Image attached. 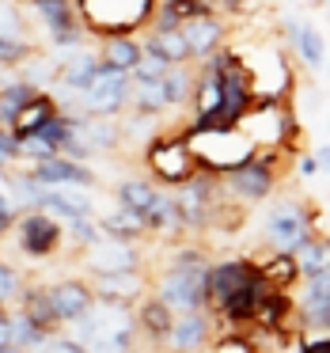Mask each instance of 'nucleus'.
I'll return each mask as SVG.
<instances>
[{"label":"nucleus","instance_id":"f257e3e1","mask_svg":"<svg viewBox=\"0 0 330 353\" xmlns=\"http://www.w3.org/2000/svg\"><path fill=\"white\" fill-rule=\"evenodd\" d=\"M209 266H213V259H209L205 247L175 243L167 262H163V270L152 274V292L175 315L209 312Z\"/></svg>","mask_w":330,"mask_h":353},{"label":"nucleus","instance_id":"f03ea898","mask_svg":"<svg viewBox=\"0 0 330 353\" xmlns=\"http://www.w3.org/2000/svg\"><path fill=\"white\" fill-rule=\"evenodd\" d=\"M156 4L160 0H76V12L87 39H110L148 31Z\"/></svg>","mask_w":330,"mask_h":353},{"label":"nucleus","instance_id":"7ed1b4c3","mask_svg":"<svg viewBox=\"0 0 330 353\" xmlns=\"http://www.w3.org/2000/svg\"><path fill=\"white\" fill-rule=\"evenodd\" d=\"M183 133H186V145H190L198 168L213 171V175H228V171L243 168L258 152L239 125H231V130H183Z\"/></svg>","mask_w":330,"mask_h":353},{"label":"nucleus","instance_id":"20e7f679","mask_svg":"<svg viewBox=\"0 0 330 353\" xmlns=\"http://www.w3.org/2000/svg\"><path fill=\"white\" fill-rule=\"evenodd\" d=\"M145 168L152 175V183L163 186V190H175L201 171L190 145H186V133H156L145 145Z\"/></svg>","mask_w":330,"mask_h":353},{"label":"nucleus","instance_id":"39448f33","mask_svg":"<svg viewBox=\"0 0 330 353\" xmlns=\"http://www.w3.org/2000/svg\"><path fill=\"white\" fill-rule=\"evenodd\" d=\"M262 236H266L269 251L292 254L300 243H307L315 236V216L296 198H274L266 216H262Z\"/></svg>","mask_w":330,"mask_h":353},{"label":"nucleus","instance_id":"423d86ee","mask_svg":"<svg viewBox=\"0 0 330 353\" xmlns=\"http://www.w3.org/2000/svg\"><path fill=\"white\" fill-rule=\"evenodd\" d=\"M239 130L251 137L258 152H285L289 137L296 133V122H292V110L285 107V99H258L239 118Z\"/></svg>","mask_w":330,"mask_h":353},{"label":"nucleus","instance_id":"0eeeda50","mask_svg":"<svg viewBox=\"0 0 330 353\" xmlns=\"http://www.w3.org/2000/svg\"><path fill=\"white\" fill-rule=\"evenodd\" d=\"M27 12L39 19L42 34L54 54L61 50H76V46H87V31L80 23V12H76V0H27Z\"/></svg>","mask_w":330,"mask_h":353},{"label":"nucleus","instance_id":"6e6552de","mask_svg":"<svg viewBox=\"0 0 330 353\" xmlns=\"http://www.w3.org/2000/svg\"><path fill=\"white\" fill-rule=\"evenodd\" d=\"M12 239H16V251L31 262L54 259L69 243L65 239V224L57 216H50L46 209H27V213H19L16 228H12Z\"/></svg>","mask_w":330,"mask_h":353},{"label":"nucleus","instance_id":"1a4fd4ad","mask_svg":"<svg viewBox=\"0 0 330 353\" xmlns=\"http://www.w3.org/2000/svg\"><path fill=\"white\" fill-rule=\"evenodd\" d=\"M130 88H133L130 72H118L103 65L99 77L76 95V107H80V114H92V118H122L130 110Z\"/></svg>","mask_w":330,"mask_h":353},{"label":"nucleus","instance_id":"9d476101","mask_svg":"<svg viewBox=\"0 0 330 353\" xmlns=\"http://www.w3.org/2000/svg\"><path fill=\"white\" fill-rule=\"evenodd\" d=\"M220 183L239 205H258L277 190V152H254L243 168L220 175Z\"/></svg>","mask_w":330,"mask_h":353},{"label":"nucleus","instance_id":"9b49d317","mask_svg":"<svg viewBox=\"0 0 330 353\" xmlns=\"http://www.w3.org/2000/svg\"><path fill=\"white\" fill-rule=\"evenodd\" d=\"M46 296H50V307H54L57 323L72 327L76 319H84L95 304V292H92V281L84 274H72V277H57V281H46Z\"/></svg>","mask_w":330,"mask_h":353},{"label":"nucleus","instance_id":"f8f14e48","mask_svg":"<svg viewBox=\"0 0 330 353\" xmlns=\"http://www.w3.org/2000/svg\"><path fill=\"white\" fill-rule=\"evenodd\" d=\"M80 266H84V274L145 270V251H141V243H130V239H110V236H103L95 247L80 251Z\"/></svg>","mask_w":330,"mask_h":353},{"label":"nucleus","instance_id":"ddd939ff","mask_svg":"<svg viewBox=\"0 0 330 353\" xmlns=\"http://www.w3.org/2000/svg\"><path fill=\"white\" fill-rule=\"evenodd\" d=\"M262 270L254 259H220L209 266V312L224 307L239 289H247L251 281H258Z\"/></svg>","mask_w":330,"mask_h":353},{"label":"nucleus","instance_id":"4468645a","mask_svg":"<svg viewBox=\"0 0 330 353\" xmlns=\"http://www.w3.org/2000/svg\"><path fill=\"white\" fill-rule=\"evenodd\" d=\"M54 54V50H50ZM57 57V84L50 92H65V95H80L95 77H99L103 61H99V50L92 46H76V50H61Z\"/></svg>","mask_w":330,"mask_h":353},{"label":"nucleus","instance_id":"2eb2a0df","mask_svg":"<svg viewBox=\"0 0 330 353\" xmlns=\"http://www.w3.org/2000/svg\"><path fill=\"white\" fill-rule=\"evenodd\" d=\"M133 319H137L141 350L163 353V345H167V334H171V327H175V312H171V307L163 304L156 292H148V296H141L137 304H133Z\"/></svg>","mask_w":330,"mask_h":353},{"label":"nucleus","instance_id":"dca6fc26","mask_svg":"<svg viewBox=\"0 0 330 353\" xmlns=\"http://www.w3.org/2000/svg\"><path fill=\"white\" fill-rule=\"evenodd\" d=\"M92 281L95 300H107V304H137L141 296L152 292V277L145 270H118V274H84Z\"/></svg>","mask_w":330,"mask_h":353},{"label":"nucleus","instance_id":"f3484780","mask_svg":"<svg viewBox=\"0 0 330 353\" xmlns=\"http://www.w3.org/2000/svg\"><path fill=\"white\" fill-rule=\"evenodd\" d=\"M216 338V315L213 312H183L175 315V327L167 334L163 353H205Z\"/></svg>","mask_w":330,"mask_h":353},{"label":"nucleus","instance_id":"a211bd4d","mask_svg":"<svg viewBox=\"0 0 330 353\" xmlns=\"http://www.w3.org/2000/svg\"><path fill=\"white\" fill-rule=\"evenodd\" d=\"M285 42H289L292 57H296L307 72H319L322 65H327V39H322V31L311 19H300V16L285 19Z\"/></svg>","mask_w":330,"mask_h":353},{"label":"nucleus","instance_id":"6ab92c4d","mask_svg":"<svg viewBox=\"0 0 330 353\" xmlns=\"http://www.w3.org/2000/svg\"><path fill=\"white\" fill-rule=\"evenodd\" d=\"M27 171H31L42 186H84V190H95V186H99L92 163H76V160H69V156H61V152L50 156V160L31 163Z\"/></svg>","mask_w":330,"mask_h":353},{"label":"nucleus","instance_id":"aec40b11","mask_svg":"<svg viewBox=\"0 0 330 353\" xmlns=\"http://www.w3.org/2000/svg\"><path fill=\"white\" fill-rule=\"evenodd\" d=\"M178 31H183L186 46H190V54H194V65L205 61V57H213L216 50L224 46V39H228V23H224V16H216V12L186 19Z\"/></svg>","mask_w":330,"mask_h":353},{"label":"nucleus","instance_id":"412c9836","mask_svg":"<svg viewBox=\"0 0 330 353\" xmlns=\"http://www.w3.org/2000/svg\"><path fill=\"white\" fill-rule=\"evenodd\" d=\"M39 209H46V213L57 216L61 224L80 221V216H99L92 190H84V186H46Z\"/></svg>","mask_w":330,"mask_h":353},{"label":"nucleus","instance_id":"4be33fe9","mask_svg":"<svg viewBox=\"0 0 330 353\" xmlns=\"http://www.w3.org/2000/svg\"><path fill=\"white\" fill-rule=\"evenodd\" d=\"M76 145H84L92 156H107L122 148V122L118 118H92V114H80L76 118Z\"/></svg>","mask_w":330,"mask_h":353},{"label":"nucleus","instance_id":"5701e85b","mask_svg":"<svg viewBox=\"0 0 330 353\" xmlns=\"http://www.w3.org/2000/svg\"><path fill=\"white\" fill-rule=\"evenodd\" d=\"M61 114V107H57L54 92H39L31 103H27L23 110H19V118L12 122V133H16V141H27V137H39L42 125L50 122V118Z\"/></svg>","mask_w":330,"mask_h":353},{"label":"nucleus","instance_id":"b1692460","mask_svg":"<svg viewBox=\"0 0 330 353\" xmlns=\"http://www.w3.org/2000/svg\"><path fill=\"white\" fill-rule=\"evenodd\" d=\"M16 312H23L27 319H34L42 330H50V334H57L61 330V323H57L54 307H50V296H46V281H27L23 292L16 296Z\"/></svg>","mask_w":330,"mask_h":353},{"label":"nucleus","instance_id":"393cba45","mask_svg":"<svg viewBox=\"0 0 330 353\" xmlns=\"http://www.w3.org/2000/svg\"><path fill=\"white\" fill-rule=\"evenodd\" d=\"M145 54L137 34H110V39H99V61L107 69H118V72H133Z\"/></svg>","mask_w":330,"mask_h":353},{"label":"nucleus","instance_id":"a878e982","mask_svg":"<svg viewBox=\"0 0 330 353\" xmlns=\"http://www.w3.org/2000/svg\"><path fill=\"white\" fill-rule=\"evenodd\" d=\"M99 228H103V236L130 239V243H141V239L148 236L145 216L133 213V209H125V205H118V201H114V209H103L99 213Z\"/></svg>","mask_w":330,"mask_h":353},{"label":"nucleus","instance_id":"bb28decb","mask_svg":"<svg viewBox=\"0 0 330 353\" xmlns=\"http://www.w3.org/2000/svg\"><path fill=\"white\" fill-rule=\"evenodd\" d=\"M292 312H296V300L289 296V289H274V285H269L266 296L258 300V312H254L251 327H258V330H281L285 323L292 319Z\"/></svg>","mask_w":330,"mask_h":353},{"label":"nucleus","instance_id":"cd10ccee","mask_svg":"<svg viewBox=\"0 0 330 353\" xmlns=\"http://www.w3.org/2000/svg\"><path fill=\"white\" fill-rule=\"evenodd\" d=\"M34 95H39V88L27 84L19 72H8V77L0 80V125H8L12 130V122L19 118V110H23Z\"/></svg>","mask_w":330,"mask_h":353},{"label":"nucleus","instance_id":"c85d7f7f","mask_svg":"<svg viewBox=\"0 0 330 353\" xmlns=\"http://www.w3.org/2000/svg\"><path fill=\"white\" fill-rule=\"evenodd\" d=\"M141 46L148 50V54H160L167 65H194V54L190 46H186L183 31H145L141 34Z\"/></svg>","mask_w":330,"mask_h":353},{"label":"nucleus","instance_id":"c756f323","mask_svg":"<svg viewBox=\"0 0 330 353\" xmlns=\"http://www.w3.org/2000/svg\"><path fill=\"white\" fill-rule=\"evenodd\" d=\"M160 190H163V186H156L152 179L130 175V179H122V183L114 186V201H118V205H125V209H133V213L145 216L148 209H152V201L160 198Z\"/></svg>","mask_w":330,"mask_h":353},{"label":"nucleus","instance_id":"7c9ffc66","mask_svg":"<svg viewBox=\"0 0 330 353\" xmlns=\"http://www.w3.org/2000/svg\"><path fill=\"white\" fill-rule=\"evenodd\" d=\"M130 110H137V114H167L171 103L167 95H163V80H133L130 88Z\"/></svg>","mask_w":330,"mask_h":353},{"label":"nucleus","instance_id":"2f4dec72","mask_svg":"<svg viewBox=\"0 0 330 353\" xmlns=\"http://www.w3.org/2000/svg\"><path fill=\"white\" fill-rule=\"evenodd\" d=\"M194 80H198V69H194V65H171L167 77H163V95H167L171 107H186V103H190Z\"/></svg>","mask_w":330,"mask_h":353},{"label":"nucleus","instance_id":"473e14b6","mask_svg":"<svg viewBox=\"0 0 330 353\" xmlns=\"http://www.w3.org/2000/svg\"><path fill=\"white\" fill-rule=\"evenodd\" d=\"M50 338H54L50 330H42L34 319H27L23 312H16V307H12V342H16L23 353H39Z\"/></svg>","mask_w":330,"mask_h":353},{"label":"nucleus","instance_id":"72a5a7b5","mask_svg":"<svg viewBox=\"0 0 330 353\" xmlns=\"http://www.w3.org/2000/svg\"><path fill=\"white\" fill-rule=\"evenodd\" d=\"M0 39H27V42H39V39H34L31 19H27V12L19 8L16 0H0Z\"/></svg>","mask_w":330,"mask_h":353},{"label":"nucleus","instance_id":"f704fd0d","mask_svg":"<svg viewBox=\"0 0 330 353\" xmlns=\"http://www.w3.org/2000/svg\"><path fill=\"white\" fill-rule=\"evenodd\" d=\"M258 266H262V277H266L274 289H292V285L300 281V270H296V259H292V254L274 251L266 262H258Z\"/></svg>","mask_w":330,"mask_h":353},{"label":"nucleus","instance_id":"c9c22d12","mask_svg":"<svg viewBox=\"0 0 330 353\" xmlns=\"http://www.w3.org/2000/svg\"><path fill=\"white\" fill-rule=\"evenodd\" d=\"M118 122H122V145H133V141H137V145L145 148L148 141L156 137V133H163V130H160V118H152V114H137V110L122 114Z\"/></svg>","mask_w":330,"mask_h":353},{"label":"nucleus","instance_id":"e433bc0d","mask_svg":"<svg viewBox=\"0 0 330 353\" xmlns=\"http://www.w3.org/2000/svg\"><path fill=\"white\" fill-rule=\"evenodd\" d=\"M65 239H69L76 251H87L103 239V228H99V216H80V221H69L65 224Z\"/></svg>","mask_w":330,"mask_h":353},{"label":"nucleus","instance_id":"4c0bfd02","mask_svg":"<svg viewBox=\"0 0 330 353\" xmlns=\"http://www.w3.org/2000/svg\"><path fill=\"white\" fill-rule=\"evenodd\" d=\"M23 285H27L23 270H19L16 262L0 259V304H4V307H12V304H16V296L23 292Z\"/></svg>","mask_w":330,"mask_h":353},{"label":"nucleus","instance_id":"58836bf2","mask_svg":"<svg viewBox=\"0 0 330 353\" xmlns=\"http://www.w3.org/2000/svg\"><path fill=\"white\" fill-rule=\"evenodd\" d=\"M300 285H304V292H300L296 304H322V300H330V266L300 277Z\"/></svg>","mask_w":330,"mask_h":353},{"label":"nucleus","instance_id":"ea45409f","mask_svg":"<svg viewBox=\"0 0 330 353\" xmlns=\"http://www.w3.org/2000/svg\"><path fill=\"white\" fill-rule=\"evenodd\" d=\"M205 353H258L254 350V338L251 334H239V330H224V334L213 338Z\"/></svg>","mask_w":330,"mask_h":353},{"label":"nucleus","instance_id":"a19ab883","mask_svg":"<svg viewBox=\"0 0 330 353\" xmlns=\"http://www.w3.org/2000/svg\"><path fill=\"white\" fill-rule=\"evenodd\" d=\"M167 69H171V65L163 61L160 54H148V50H145V54H141V61H137V69H133L130 77L133 80H163V77H167Z\"/></svg>","mask_w":330,"mask_h":353},{"label":"nucleus","instance_id":"79ce46f5","mask_svg":"<svg viewBox=\"0 0 330 353\" xmlns=\"http://www.w3.org/2000/svg\"><path fill=\"white\" fill-rule=\"evenodd\" d=\"M16 221H19V205L12 201V194L0 186V239H8V236H12Z\"/></svg>","mask_w":330,"mask_h":353},{"label":"nucleus","instance_id":"37998d69","mask_svg":"<svg viewBox=\"0 0 330 353\" xmlns=\"http://www.w3.org/2000/svg\"><path fill=\"white\" fill-rule=\"evenodd\" d=\"M39 353H87V350H84V345H80L72 334H61V330H57V334L50 338V342L42 345Z\"/></svg>","mask_w":330,"mask_h":353},{"label":"nucleus","instance_id":"c03bdc74","mask_svg":"<svg viewBox=\"0 0 330 353\" xmlns=\"http://www.w3.org/2000/svg\"><path fill=\"white\" fill-rule=\"evenodd\" d=\"M16 152H19V141H16V133H12L8 125H0V156L16 163Z\"/></svg>","mask_w":330,"mask_h":353},{"label":"nucleus","instance_id":"a18cd8bd","mask_svg":"<svg viewBox=\"0 0 330 353\" xmlns=\"http://www.w3.org/2000/svg\"><path fill=\"white\" fill-rule=\"evenodd\" d=\"M296 175H319V160H315V152H307V156H300L296 160Z\"/></svg>","mask_w":330,"mask_h":353},{"label":"nucleus","instance_id":"49530a36","mask_svg":"<svg viewBox=\"0 0 330 353\" xmlns=\"http://www.w3.org/2000/svg\"><path fill=\"white\" fill-rule=\"evenodd\" d=\"M12 342V307H0V345Z\"/></svg>","mask_w":330,"mask_h":353},{"label":"nucleus","instance_id":"de8ad7c7","mask_svg":"<svg viewBox=\"0 0 330 353\" xmlns=\"http://www.w3.org/2000/svg\"><path fill=\"white\" fill-rule=\"evenodd\" d=\"M315 160H319V171H330V141L315 148Z\"/></svg>","mask_w":330,"mask_h":353},{"label":"nucleus","instance_id":"09e8293b","mask_svg":"<svg viewBox=\"0 0 330 353\" xmlns=\"http://www.w3.org/2000/svg\"><path fill=\"white\" fill-rule=\"evenodd\" d=\"M266 4H274V0H239V8H243V16H251V12L266 8Z\"/></svg>","mask_w":330,"mask_h":353},{"label":"nucleus","instance_id":"8fccbe9b","mask_svg":"<svg viewBox=\"0 0 330 353\" xmlns=\"http://www.w3.org/2000/svg\"><path fill=\"white\" fill-rule=\"evenodd\" d=\"M327 77H330V65H327Z\"/></svg>","mask_w":330,"mask_h":353},{"label":"nucleus","instance_id":"3c124183","mask_svg":"<svg viewBox=\"0 0 330 353\" xmlns=\"http://www.w3.org/2000/svg\"><path fill=\"white\" fill-rule=\"evenodd\" d=\"M327 133H330V122H327Z\"/></svg>","mask_w":330,"mask_h":353},{"label":"nucleus","instance_id":"603ef678","mask_svg":"<svg viewBox=\"0 0 330 353\" xmlns=\"http://www.w3.org/2000/svg\"><path fill=\"white\" fill-rule=\"evenodd\" d=\"M0 307H4V304H0Z\"/></svg>","mask_w":330,"mask_h":353}]
</instances>
